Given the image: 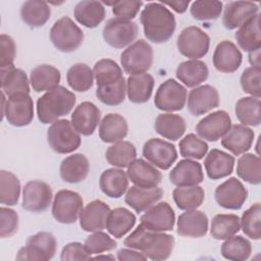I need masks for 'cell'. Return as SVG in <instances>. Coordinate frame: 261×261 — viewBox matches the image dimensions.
Listing matches in <instances>:
<instances>
[{"label":"cell","instance_id":"6","mask_svg":"<svg viewBox=\"0 0 261 261\" xmlns=\"http://www.w3.org/2000/svg\"><path fill=\"white\" fill-rule=\"evenodd\" d=\"M120 63L129 75L145 73L153 63V49L145 40H138L121 53Z\"/></svg>","mask_w":261,"mask_h":261},{"label":"cell","instance_id":"54","mask_svg":"<svg viewBox=\"0 0 261 261\" xmlns=\"http://www.w3.org/2000/svg\"><path fill=\"white\" fill-rule=\"evenodd\" d=\"M116 242L107 233L98 230L90 234L85 241V248L90 255L101 254L103 252L111 251L116 248Z\"/></svg>","mask_w":261,"mask_h":261},{"label":"cell","instance_id":"58","mask_svg":"<svg viewBox=\"0 0 261 261\" xmlns=\"http://www.w3.org/2000/svg\"><path fill=\"white\" fill-rule=\"evenodd\" d=\"M1 54H0V66L6 67L13 64L16 55V46L14 40L6 35L2 34L0 37Z\"/></svg>","mask_w":261,"mask_h":261},{"label":"cell","instance_id":"43","mask_svg":"<svg viewBox=\"0 0 261 261\" xmlns=\"http://www.w3.org/2000/svg\"><path fill=\"white\" fill-rule=\"evenodd\" d=\"M234 112L243 125L258 126L261 123V102L259 98H241L236 104Z\"/></svg>","mask_w":261,"mask_h":261},{"label":"cell","instance_id":"46","mask_svg":"<svg viewBox=\"0 0 261 261\" xmlns=\"http://www.w3.org/2000/svg\"><path fill=\"white\" fill-rule=\"evenodd\" d=\"M237 174L251 185H259L261 181L260 157L252 153L242 155L237 163Z\"/></svg>","mask_w":261,"mask_h":261},{"label":"cell","instance_id":"62","mask_svg":"<svg viewBox=\"0 0 261 261\" xmlns=\"http://www.w3.org/2000/svg\"><path fill=\"white\" fill-rule=\"evenodd\" d=\"M249 61L252 66L260 67V49L249 52Z\"/></svg>","mask_w":261,"mask_h":261},{"label":"cell","instance_id":"11","mask_svg":"<svg viewBox=\"0 0 261 261\" xmlns=\"http://www.w3.org/2000/svg\"><path fill=\"white\" fill-rule=\"evenodd\" d=\"M176 46L181 55L191 59L204 57L209 50L210 38L200 28L191 25L181 31Z\"/></svg>","mask_w":261,"mask_h":261},{"label":"cell","instance_id":"60","mask_svg":"<svg viewBox=\"0 0 261 261\" xmlns=\"http://www.w3.org/2000/svg\"><path fill=\"white\" fill-rule=\"evenodd\" d=\"M117 259L119 261H125V260H142L145 261L148 258L143 254V253H139L137 251H135V249H120L117 252Z\"/></svg>","mask_w":261,"mask_h":261},{"label":"cell","instance_id":"2","mask_svg":"<svg viewBox=\"0 0 261 261\" xmlns=\"http://www.w3.org/2000/svg\"><path fill=\"white\" fill-rule=\"evenodd\" d=\"M140 21L147 40L161 44L167 42L175 31V18L161 2H151L143 9Z\"/></svg>","mask_w":261,"mask_h":261},{"label":"cell","instance_id":"57","mask_svg":"<svg viewBox=\"0 0 261 261\" xmlns=\"http://www.w3.org/2000/svg\"><path fill=\"white\" fill-rule=\"evenodd\" d=\"M18 228V215L10 208H0V237L2 239L12 237Z\"/></svg>","mask_w":261,"mask_h":261},{"label":"cell","instance_id":"19","mask_svg":"<svg viewBox=\"0 0 261 261\" xmlns=\"http://www.w3.org/2000/svg\"><path fill=\"white\" fill-rule=\"evenodd\" d=\"M258 13L259 6L257 3L251 1H230L225 5L222 23L225 29L234 30Z\"/></svg>","mask_w":261,"mask_h":261},{"label":"cell","instance_id":"38","mask_svg":"<svg viewBox=\"0 0 261 261\" xmlns=\"http://www.w3.org/2000/svg\"><path fill=\"white\" fill-rule=\"evenodd\" d=\"M154 127L163 138L170 141H177L185 134L187 125L185 119L180 115L162 113L156 117Z\"/></svg>","mask_w":261,"mask_h":261},{"label":"cell","instance_id":"45","mask_svg":"<svg viewBox=\"0 0 261 261\" xmlns=\"http://www.w3.org/2000/svg\"><path fill=\"white\" fill-rule=\"evenodd\" d=\"M241 228L240 218L236 214H217L212 218L210 234L215 240L225 241Z\"/></svg>","mask_w":261,"mask_h":261},{"label":"cell","instance_id":"13","mask_svg":"<svg viewBox=\"0 0 261 261\" xmlns=\"http://www.w3.org/2000/svg\"><path fill=\"white\" fill-rule=\"evenodd\" d=\"M143 156L152 165L166 170L176 161L177 152L173 144L161 139L153 138L144 144Z\"/></svg>","mask_w":261,"mask_h":261},{"label":"cell","instance_id":"20","mask_svg":"<svg viewBox=\"0 0 261 261\" xmlns=\"http://www.w3.org/2000/svg\"><path fill=\"white\" fill-rule=\"evenodd\" d=\"M101 112L93 102L85 101L79 104L71 114V124L75 130L83 136L94 134L100 122Z\"/></svg>","mask_w":261,"mask_h":261},{"label":"cell","instance_id":"4","mask_svg":"<svg viewBox=\"0 0 261 261\" xmlns=\"http://www.w3.org/2000/svg\"><path fill=\"white\" fill-rule=\"evenodd\" d=\"M47 140L51 149L59 154L75 151L82 142L81 135L67 119L54 121L47 129Z\"/></svg>","mask_w":261,"mask_h":261},{"label":"cell","instance_id":"3","mask_svg":"<svg viewBox=\"0 0 261 261\" xmlns=\"http://www.w3.org/2000/svg\"><path fill=\"white\" fill-rule=\"evenodd\" d=\"M75 95L62 86H58L41 96L37 101V114L44 123H53L59 117L67 115L75 105Z\"/></svg>","mask_w":261,"mask_h":261},{"label":"cell","instance_id":"22","mask_svg":"<svg viewBox=\"0 0 261 261\" xmlns=\"http://www.w3.org/2000/svg\"><path fill=\"white\" fill-rule=\"evenodd\" d=\"M243 55L240 49L230 41L224 40L217 44L212 61L214 67L224 73L236 71L242 64Z\"/></svg>","mask_w":261,"mask_h":261},{"label":"cell","instance_id":"37","mask_svg":"<svg viewBox=\"0 0 261 261\" xmlns=\"http://www.w3.org/2000/svg\"><path fill=\"white\" fill-rule=\"evenodd\" d=\"M61 80L59 69L49 64H41L35 67L30 74V83L35 92L50 91L58 87Z\"/></svg>","mask_w":261,"mask_h":261},{"label":"cell","instance_id":"9","mask_svg":"<svg viewBox=\"0 0 261 261\" xmlns=\"http://www.w3.org/2000/svg\"><path fill=\"white\" fill-rule=\"evenodd\" d=\"M83 198L79 193L60 190L56 193L52 203V215L60 223H74L83 210Z\"/></svg>","mask_w":261,"mask_h":261},{"label":"cell","instance_id":"1","mask_svg":"<svg viewBox=\"0 0 261 261\" xmlns=\"http://www.w3.org/2000/svg\"><path fill=\"white\" fill-rule=\"evenodd\" d=\"M124 246L141 251L148 259L161 261L169 258L174 247V238L164 231H153L140 224L123 242Z\"/></svg>","mask_w":261,"mask_h":261},{"label":"cell","instance_id":"28","mask_svg":"<svg viewBox=\"0 0 261 261\" xmlns=\"http://www.w3.org/2000/svg\"><path fill=\"white\" fill-rule=\"evenodd\" d=\"M90 171L88 158L81 153L69 155L64 158L59 167L60 177L63 181L77 184L83 181Z\"/></svg>","mask_w":261,"mask_h":261},{"label":"cell","instance_id":"17","mask_svg":"<svg viewBox=\"0 0 261 261\" xmlns=\"http://www.w3.org/2000/svg\"><path fill=\"white\" fill-rule=\"evenodd\" d=\"M174 222V211L167 202H160L153 205L141 216V224L153 231L172 230Z\"/></svg>","mask_w":261,"mask_h":261},{"label":"cell","instance_id":"34","mask_svg":"<svg viewBox=\"0 0 261 261\" xmlns=\"http://www.w3.org/2000/svg\"><path fill=\"white\" fill-rule=\"evenodd\" d=\"M101 191L109 198H120L128 188L127 174L120 168L104 170L99 179Z\"/></svg>","mask_w":261,"mask_h":261},{"label":"cell","instance_id":"5","mask_svg":"<svg viewBox=\"0 0 261 261\" xmlns=\"http://www.w3.org/2000/svg\"><path fill=\"white\" fill-rule=\"evenodd\" d=\"M50 40L61 52H72L83 43L84 33L68 16L56 20L50 30Z\"/></svg>","mask_w":261,"mask_h":261},{"label":"cell","instance_id":"16","mask_svg":"<svg viewBox=\"0 0 261 261\" xmlns=\"http://www.w3.org/2000/svg\"><path fill=\"white\" fill-rule=\"evenodd\" d=\"M231 119L224 110H217L202 118L196 125L197 134L204 140L216 142L230 128Z\"/></svg>","mask_w":261,"mask_h":261},{"label":"cell","instance_id":"23","mask_svg":"<svg viewBox=\"0 0 261 261\" xmlns=\"http://www.w3.org/2000/svg\"><path fill=\"white\" fill-rule=\"evenodd\" d=\"M169 180L176 187L197 186L204 180L202 166L195 160L182 159L169 172Z\"/></svg>","mask_w":261,"mask_h":261},{"label":"cell","instance_id":"44","mask_svg":"<svg viewBox=\"0 0 261 261\" xmlns=\"http://www.w3.org/2000/svg\"><path fill=\"white\" fill-rule=\"evenodd\" d=\"M172 198L176 206L181 210H194L202 205L205 192L200 186L177 187L172 192Z\"/></svg>","mask_w":261,"mask_h":261},{"label":"cell","instance_id":"12","mask_svg":"<svg viewBox=\"0 0 261 261\" xmlns=\"http://www.w3.org/2000/svg\"><path fill=\"white\" fill-rule=\"evenodd\" d=\"M186 88L173 79L163 82L156 91L154 98L156 108L166 112L181 110L186 105Z\"/></svg>","mask_w":261,"mask_h":261},{"label":"cell","instance_id":"48","mask_svg":"<svg viewBox=\"0 0 261 261\" xmlns=\"http://www.w3.org/2000/svg\"><path fill=\"white\" fill-rule=\"evenodd\" d=\"M252 253V245L242 236H232L221 245V255L227 260L245 261Z\"/></svg>","mask_w":261,"mask_h":261},{"label":"cell","instance_id":"51","mask_svg":"<svg viewBox=\"0 0 261 261\" xmlns=\"http://www.w3.org/2000/svg\"><path fill=\"white\" fill-rule=\"evenodd\" d=\"M208 151V144L197 137L189 134L179 142V153L187 159H202Z\"/></svg>","mask_w":261,"mask_h":261},{"label":"cell","instance_id":"21","mask_svg":"<svg viewBox=\"0 0 261 261\" xmlns=\"http://www.w3.org/2000/svg\"><path fill=\"white\" fill-rule=\"evenodd\" d=\"M110 207L101 200L90 202L80 213V225L85 231H98L106 228Z\"/></svg>","mask_w":261,"mask_h":261},{"label":"cell","instance_id":"29","mask_svg":"<svg viewBox=\"0 0 261 261\" xmlns=\"http://www.w3.org/2000/svg\"><path fill=\"white\" fill-rule=\"evenodd\" d=\"M234 158L226 152L212 149L204 160L207 175L211 179H220L231 174L234 166Z\"/></svg>","mask_w":261,"mask_h":261},{"label":"cell","instance_id":"31","mask_svg":"<svg viewBox=\"0 0 261 261\" xmlns=\"http://www.w3.org/2000/svg\"><path fill=\"white\" fill-rule=\"evenodd\" d=\"M127 130L128 125L122 115L108 113L100 122L99 137L104 143H116L126 137Z\"/></svg>","mask_w":261,"mask_h":261},{"label":"cell","instance_id":"15","mask_svg":"<svg viewBox=\"0 0 261 261\" xmlns=\"http://www.w3.org/2000/svg\"><path fill=\"white\" fill-rule=\"evenodd\" d=\"M215 201L225 209L239 210L248 198V191L237 177H229L215 189Z\"/></svg>","mask_w":261,"mask_h":261},{"label":"cell","instance_id":"40","mask_svg":"<svg viewBox=\"0 0 261 261\" xmlns=\"http://www.w3.org/2000/svg\"><path fill=\"white\" fill-rule=\"evenodd\" d=\"M51 9L45 1H25L20 7V17L31 28L43 27L50 18Z\"/></svg>","mask_w":261,"mask_h":261},{"label":"cell","instance_id":"35","mask_svg":"<svg viewBox=\"0 0 261 261\" xmlns=\"http://www.w3.org/2000/svg\"><path fill=\"white\" fill-rule=\"evenodd\" d=\"M74 18L84 27L94 29L105 18V8L102 2L85 0L79 2L74 7Z\"/></svg>","mask_w":261,"mask_h":261},{"label":"cell","instance_id":"50","mask_svg":"<svg viewBox=\"0 0 261 261\" xmlns=\"http://www.w3.org/2000/svg\"><path fill=\"white\" fill-rule=\"evenodd\" d=\"M261 205L255 203L242 214L240 219L241 227L244 233L253 240L261 238Z\"/></svg>","mask_w":261,"mask_h":261},{"label":"cell","instance_id":"26","mask_svg":"<svg viewBox=\"0 0 261 261\" xmlns=\"http://www.w3.org/2000/svg\"><path fill=\"white\" fill-rule=\"evenodd\" d=\"M208 231V217L199 210H188L177 219V233L188 238H201Z\"/></svg>","mask_w":261,"mask_h":261},{"label":"cell","instance_id":"27","mask_svg":"<svg viewBox=\"0 0 261 261\" xmlns=\"http://www.w3.org/2000/svg\"><path fill=\"white\" fill-rule=\"evenodd\" d=\"M163 196L162 189L154 188H141L138 186L130 187L124 196V202L136 212L140 213L148 210L155 205Z\"/></svg>","mask_w":261,"mask_h":261},{"label":"cell","instance_id":"52","mask_svg":"<svg viewBox=\"0 0 261 261\" xmlns=\"http://www.w3.org/2000/svg\"><path fill=\"white\" fill-rule=\"evenodd\" d=\"M222 11L221 1L198 0L191 5V14L197 20H214L217 19Z\"/></svg>","mask_w":261,"mask_h":261},{"label":"cell","instance_id":"18","mask_svg":"<svg viewBox=\"0 0 261 261\" xmlns=\"http://www.w3.org/2000/svg\"><path fill=\"white\" fill-rule=\"evenodd\" d=\"M219 106V94L217 90L210 85H203L194 88L188 97V109L199 116Z\"/></svg>","mask_w":261,"mask_h":261},{"label":"cell","instance_id":"39","mask_svg":"<svg viewBox=\"0 0 261 261\" xmlns=\"http://www.w3.org/2000/svg\"><path fill=\"white\" fill-rule=\"evenodd\" d=\"M135 223V214L127 210L126 208L119 207L110 211L107 219L106 228L112 237L120 239L123 236H125L128 231H130Z\"/></svg>","mask_w":261,"mask_h":261},{"label":"cell","instance_id":"8","mask_svg":"<svg viewBox=\"0 0 261 261\" xmlns=\"http://www.w3.org/2000/svg\"><path fill=\"white\" fill-rule=\"evenodd\" d=\"M57 249L55 237L48 231H40L31 236L24 247L20 248L16 260L47 261L54 257Z\"/></svg>","mask_w":261,"mask_h":261},{"label":"cell","instance_id":"32","mask_svg":"<svg viewBox=\"0 0 261 261\" xmlns=\"http://www.w3.org/2000/svg\"><path fill=\"white\" fill-rule=\"evenodd\" d=\"M209 70L205 62L198 59H191L181 62L176 70L175 75L188 88H194L201 85L208 77Z\"/></svg>","mask_w":261,"mask_h":261},{"label":"cell","instance_id":"49","mask_svg":"<svg viewBox=\"0 0 261 261\" xmlns=\"http://www.w3.org/2000/svg\"><path fill=\"white\" fill-rule=\"evenodd\" d=\"M20 195V181L10 171H0V202L1 204L16 205Z\"/></svg>","mask_w":261,"mask_h":261},{"label":"cell","instance_id":"47","mask_svg":"<svg viewBox=\"0 0 261 261\" xmlns=\"http://www.w3.org/2000/svg\"><path fill=\"white\" fill-rule=\"evenodd\" d=\"M68 86L76 92H87L94 83L93 70L85 63H75L69 67L66 73Z\"/></svg>","mask_w":261,"mask_h":261},{"label":"cell","instance_id":"36","mask_svg":"<svg viewBox=\"0 0 261 261\" xmlns=\"http://www.w3.org/2000/svg\"><path fill=\"white\" fill-rule=\"evenodd\" d=\"M260 13L249 19L237 31L234 37L241 49L247 52H252L261 47V32H260Z\"/></svg>","mask_w":261,"mask_h":261},{"label":"cell","instance_id":"7","mask_svg":"<svg viewBox=\"0 0 261 261\" xmlns=\"http://www.w3.org/2000/svg\"><path fill=\"white\" fill-rule=\"evenodd\" d=\"M2 117L14 126H24L32 122L34 118V102L29 94H17L5 102V94L1 93Z\"/></svg>","mask_w":261,"mask_h":261},{"label":"cell","instance_id":"41","mask_svg":"<svg viewBox=\"0 0 261 261\" xmlns=\"http://www.w3.org/2000/svg\"><path fill=\"white\" fill-rule=\"evenodd\" d=\"M97 88L111 87L123 79L122 69L112 59L104 58L97 61L93 68Z\"/></svg>","mask_w":261,"mask_h":261},{"label":"cell","instance_id":"33","mask_svg":"<svg viewBox=\"0 0 261 261\" xmlns=\"http://www.w3.org/2000/svg\"><path fill=\"white\" fill-rule=\"evenodd\" d=\"M154 88V79L150 73L129 75L126 80V94L132 103L143 104L149 101Z\"/></svg>","mask_w":261,"mask_h":261},{"label":"cell","instance_id":"24","mask_svg":"<svg viewBox=\"0 0 261 261\" xmlns=\"http://www.w3.org/2000/svg\"><path fill=\"white\" fill-rule=\"evenodd\" d=\"M126 174L135 186L141 188L157 187L162 179L161 172L144 159H135L127 166Z\"/></svg>","mask_w":261,"mask_h":261},{"label":"cell","instance_id":"10","mask_svg":"<svg viewBox=\"0 0 261 261\" xmlns=\"http://www.w3.org/2000/svg\"><path fill=\"white\" fill-rule=\"evenodd\" d=\"M138 25L135 21L119 17L110 18L103 28V39L111 47L121 49L134 43L138 36Z\"/></svg>","mask_w":261,"mask_h":261},{"label":"cell","instance_id":"25","mask_svg":"<svg viewBox=\"0 0 261 261\" xmlns=\"http://www.w3.org/2000/svg\"><path fill=\"white\" fill-rule=\"evenodd\" d=\"M254 141V132L243 124H233L222 137L221 145L233 155H241L250 150Z\"/></svg>","mask_w":261,"mask_h":261},{"label":"cell","instance_id":"53","mask_svg":"<svg viewBox=\"0 0 261 261\" xmlns=\"http://www.w3.org/2000/svg\"><path fill=\"white\" fill-rule=\"evenodd\" d=\"M126 94V82L121 79L118 83L111 87L97 88L96 96L105 105L117 106L124 101Z\"/></svg>","mask_w":261,"mask_h":261},{"label":"cell","instance_id":"59","mask_svg":"<svg viewBox=\"0 0 261 261\" xmlns=\"http://www.w3.org/2000/svg\"><path fill=\"white\" fill-rule=\"evenodd\" d=\"M60 259L62 261L69 260H89L91 259V255L87 252L84 245L79 242H73L67 244L63 247L60 255Z\"/></svg>","mask_w":261,"mask_h":261},{"label":"cell","instance_id":"56","mask_svg":"<svg viewBox=\"0 0 261 261\" xmlns=\"http://www.w3.org/2000/svg\"><path fill=\"white\" fill-rule=\"evenodd\" d=\"M106 5H111L112 6V12L115 16L123 19H133L136 17L138 14L141 6L143 5L142 1H113V2H102Z\"/></svg>","mask_w":261,"mask_h":261},{"label":"cell","instance_id":"63","mask_svg":"<svg viewBox=\"0 0 261 261\" xmlns=\"http://www.w3.org/2000/svg\"><path fill=\"white\" fill-rule=\"evenodd\" d=\"M101 258H103V259H112V260H114L115 258H114V256H105V255H103V256H96V257H94L93 259H101Z\"/></svg>","mask_w":261,"mask_h":261},{"label":"cell","instance_id":"14","mask_svg":"<svg viewBox=\"0 0 261 261\" xmlns=\"http://www.w3.org/2000/svg\"><path fill=\"white\" fill-rule=\"evenodd\" d=\"M52 197V189L47 182L31 180L22 190V208L35 213L43 212L51 204Z\"/></svg>","mask_w":261,"mask_h":261},{"label":"cell","instance_id":"55","mask_svg":"<svg viewBox=\"0 0 261 261\" xmlns=\"http://www.w3.org/2000/svg\"><path fill=\"white\" fill-rule=\"evenodd\" d=\"M243 91L251 97L260 98L261 96V68L250 66L246 68L240 79Z\"/></svg>","mask_w":261,"mask_h":261},{"label":"cell","instance_id":"30","mask_svg":"<svg viewBox=\"0 0 261 261\" xmlns=\"http://www.w3.org/2000/svg\"><path fill=\"white\" fill-rule=\"evenodd\" d=\"M1 90L7 97L22 93L29 94L30 84L25 72L13 64L1 67Z\"/></svg>","mask_w":261,"mask_h":261},{"label":"cell","instance_id":"42","mask_svg":"<svg viewBox=\"0 0 261 261\" xmlns=\"http://www.w3.org/2000/svg\"><path fill=\"white\" fill-rule=\"evenodd\" d=\"M105 157L107 162L118 168L127 167L137 157V150L134 144L127 141L113 143L106 150Z\"/></svg>","mask_w":261,"mask_h":261},{"label":"cell","instance_id":"61","mask_svg":"<svg viewBox=\"0 0 261 261\" xmlns=\"http://www.w3.org/2000/svg\"><path fill=\"white\" fill-rule=\"evenodd\" d=\"M163 5L171 7L177 13H184L190 4V1H171V2H162Z\"/></svg>","mask_w":261,"mask_h":261}]
</instances>
